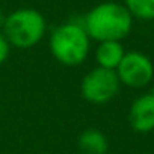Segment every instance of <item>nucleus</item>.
I'll list each match as a JSON object with an SVG mask.
<instances>
[{
    "label": "nucleus",
    "mask_w": 154,
    "mask_h": 154,
    "mask_svg": "<svg viewBox=\"0 0 154 154\" xmlns=\"http://www.w3.org/2000/svg\"><path fill=\"white\" fill-rule=\"evenodd\" d=\"M9 51H11V45H9L8 39L5 38V35L0 32V65L5 63V60L9 56Z\"/></svg>",
    "instance_id": "obj_10"
},
{
    "label": "nucleus",
    "mask_w": 154,
    "mask_h": 154,
    "mask_svg": "<svg viewBox=\"0 0 154 154\" xmlns=\"http://www.w3.org/2000/svg\"><path fill=\"white\" fill-rule=\"evenodd\" d=\"M115 71L121 85L130 88H143L154 77V65L151 59L140 51H125Z\"/></svg>",
    "instance_id": "obj_5"
},
{
    "label": "nucleus",
    "mask_w": 154,
    "mask_h": 154,
    "mask_svg": "<svg viewBox=\"0 0 154 154\" xmlns=\"http://www.w3.org/2000/svg\"><path fill=\"white\" fill-rule=\"evenodd\" d=\"M5 17H6V15H3V12L0 11V29L3 27V23H5Z\"/></svg>",
    "instance_id": "obj_11"
},
{
    "label": "nucleus",
    "mask_w": 154,
    "mask_h": 154,
    "mask_svg": "<svg viewBox=\"0 0 154 154\" xmlns=\"http://www.w3.org/2000/svg\"><path fill=\"white\" fill-rule=\"evenodd\" d=\"M2 30L11 47L26 50L42 41L47 23L39 11L33 8H20L5 17Z\"/></svg>",
    "instance_id": "obj_3"
},
{
    "label": "nucleus",
    "mask_w": 154,
    "mask_h": 154,
    "mask_svg": "<svg viewBox=\"0 0 154 154\" xmlns=\"http://www.w3.org/2000/svg\"><path fill=\"white\" fill-rule=\"evenodd\" d=\"M48 44L50 51L57 62L66 66H75L86 60L91 38L82 23L68 21L53 29Z\"/></svg>",
    "instance_id": "obj_2"
},
{
    "label": "nucleus",
    "mask_w": 154,
    "mask_h": 154,
    "mask_svg": "<svg viewBox=\"0 0 154 154\" xmlns=\"http://www.w3.org/2000/svg\"><path fill=\"white\" fill-rule=\"evenodd\" d=\"M82 26L88 36L97 42L121 41L130 33L133 17L124 5L116 2H104L94 6L85 15Z\"/></svg>",
    "instance_id": "obj_1"
},
{
    "label": "nucleus",
    "mask_w": 154,
    "mask_h": 154,
    "mask_svg": "<svg viewBox=\"0 0 154 154\" xmlns=\"http://www.w3.org/2000/svg\"><path fill=\"white\" fill-rule=\"evenodd\" d=\"M124 54H125V50L121 41L98 42V47L95 50V59H97L98 66L107 68V69H116Z\"/></svg>",
    "instance_id": "obj_7"
},
{
    "label": "nucleus",
    "mask_w": 154,
    "mask_h": 154,
    "mask_svg": "<svg viewBox=\"0 0 154 154\" xmlns=\"http://www.w3.org/2000/svg\"><path fill=\"white\" fill-rule=\"evenodd\" d=\"M121 82L115 69L97 66L86 72L80 83L82 97L92 104H104L116 97Z\"/></svg>",
    "instance_id": "obj_4"
},
{
    "label": "nucleus",
    "mask_w": 154,
    "mask_h": 154,
    "mask_svg": "<svg viewBox=\"0 0 154 154\" xmlns=\"http://www.w3.org/2000/svg\"><path fill=\"white\" fill-rule=\"evenodd\" d=\"M79 148L85 154H106L109 149L107 137L95 128H88L79 136Z\"/></svg>",
    "instance_id": "obj_8"
},
{
    "label": "nucleus",
    "mask_w": 154,
    "mask_h": 154,
    "mask_svg": "<svg viewBox=\"0 0 154 154\" xmlns=\"http://www.w3.org/2000/svg\"><path fill=\"white\" fill-rule=\"evenodd\" d=\"M124 6L133 18L152 20L154 18V0H124Z\"/></svg>",
    "instance_id": "obj_9"
},
{
    "label": "nucleus",
    "mask_w": 154,
    "mask_h": 154,
    "mask_svg": "<svg viewBox=\"0 0 154 154\" xmlns=\"http://www.w3.org/2000/svg\"><path fill=\"white\" fill-rule=\"evenodd\" d=\"M151 92H152V94H154V88H152V91H151Z\"/></svg>",
    "instance_id": "obj_12"
},
{
    "label": "nucleus",
    "mask_w": 154,
    "mask_h": 154,
    "mask_svg": "<svg viewBox=\"0 0 154 154\" xmlns=\"http://www.w3.org/2000/svg\"><path fill=\"white\" fill-rule=\"evenodd\" d=\"M130 124L137 133H149L154 130V94L137 97L130 107Z\"/></svg>",
    "instance_id": "obj_6"
}]
</instances>
